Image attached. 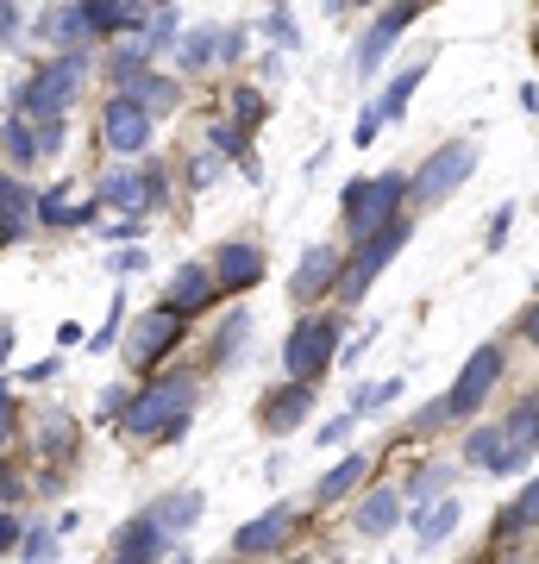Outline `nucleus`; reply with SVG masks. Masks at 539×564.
I'll return each mask as SVG.
<instances>
[{"label": "nucleus", "instance_id": "393cba45", "mask_svg": "<svg viewBox=\"0 0 539 564\" xmlns=\"http://www.w3.org/2000/svg\"><path fill=\"white\" fill-rule=\"evenodd\" d=\"M364 470H370V452H352V458H339V464H333V470H326V477H320L314 502H320V508H333V502H339V496H345V489H352V484H358V477H364Z\"/></svg>", "mask_w": 539, "mask_h": 564}, {"label": "nucleus", "instance_id": "c85d7f7f", "mask_svg": "<svg viewBox=\"0 0 539 564\" xmlns=\"http://www.w3.org/2000/svg\"><path fill=\"white\" fill-rule=\"evenodd\" d=\"M459 514H464V508L452 502V496H445V502H433V508H420V514H414V540H420V552H427V545H440L445 533L459 527Z\"/></svg>", "mask_w": 539, "mask_h": 564}, {"label": "nucleus", "instance_id": "39448f33", "mask_svg": "<svg viewBox=\"0 0 539 564\" xmlns=\"http://www.w3.org/2000/svg\"><path fill=\"white\" fill-rule=\"evenodd\" d=\"M502 364H508L502 345H477V351H471V364L459 370V383L445 389V414H452V421H471V414L489 402V389L502 383Z\"/></svg>", "mask_w": 539, "mask_h": 564}, {"label": "nucleus", "instance_id": "ddd939ff", "mask_svg": "<svg viewBox=\"0 0 539 564\" xmlns=\"http://www.w3.org/2000/svg\"><path fill=\"white\" fill-rule=\"evenodd\" d=\"M176 339H182V321L170 314V307L139 314V321H132V364H139V370H151L163 351H176Z\"/></svg>", "mask_w": 539, "mask_h": 564}, {"label": "nucleus", "instance_id": "864d4df0", "mask_svg": "<svg viewBox=\"0 0 539 564\" xmlns=\"http://www.w3.org/2000/svg\"><path fill=\"white\" fill-rule=\"evenodd\" d=\"M0 496H20V470L13 464H0Z\"/></svg>", "mask_w": 539, "mask_h": 564}, {"label": "nucleus", "instance_id": "8fccbe9b", "mask_svg": "<svg viewBox=\"0 0 539 564\" xmlns=\"http://www.w3.org/2000/svg\"><path fill=\"white\" fill-rule=\"evenodd\" d=\"M508 220H515V207H496V220H489V245L508 239Z\"/></svg>", "mask_w": 539, "mask_h": 564}, {"label": "nucleus", "instance_id": "de8ad7c7", "mask_svg": "<svg viewBox=\"0 0 539 564\" xmlns=\"http://www.w3.org/2000/svg\"><path fill=\"white\" fill-rule=\"evenodd\" d=\"M352 426H358V414H339V421H326V426H320V440H345Z\"/></svg>", "mask_w": 539, "mask_h": 564}, {"label": "nucleus", "instance_id": "79ce46f5", "mask_svg": "<svg viewBox=\"0 0 539 564\" xmlns=\"http://www.w3.org/2000/svg\"><path fill=\"white\" fill-rule=\"evenodd\" d=\"M120 307H126V295H120V302H114V314H107V326H100L95 339H88V345H95V351H107V345L120 339Z\"/></svg>", "mask_w": 539, "mask_h": 564}, {"label": "nucleus", "instance_id": "6e6552de", "mask_svg": "<svg viewBox=\"0 0 539 564\" xmlns=\"http://www.w3.org/2000/svg\"><path fill=\"white\" fill-rule=\"evenodd\" d=\"M207 276H214V289H220V295L258 289V282H263V251H258L251 239H233V245H220V251H214Z\"/></svg>", "mask_w": 539, "mask_h": 564}, {"label": "nucleus", "instance_id": "a211bd4d", "mask_svg": "<svg viewBox=\"0 0 539 564\" xmlns=\"http://www.w3.org/2000/svg\"><path fill=\"white\" fill-rule=\"evenodd\" d=\"M32 226H39V195H32L20 176H0V232L20 239V232H32Z\"/></svg>", "mask_w": 539, "mask_h": 564}, {"label": "nucleus", "instance_id": "3c124183", "mask_svg": "<svg viewBox=\"0 0 539 564\" xmlns=\"http://www.w3.org/2000/svg\"><path fill=\"white\" fill-rule=\"evenodd\" d=\"M132 270H144V251H120L114 258V276H132Z\"/></svg>", "mask_w": 539, "mask_h": 564}, {"label": "nucleus", "instance_id": "6ab92c4d", "mask_svg": "<svg viewBox=\"0 0 539 564\" xmlns=\"http://www.w3.org/2000/svg\"><path fill=\"white\" fill-rule=\"evenodd\" d=\"M95 207H120L126 220H139V214H151V207H144V176H139V170H107V176H100Z\"/></svg>", "mask_w": 539, "mask_h": 564}, {"label": "nucleus", "instance_id": "f8f14e48", "mask_svg": "<svg viewBox=\"0 0 539 564\" xmlns=\"http://www.w3.org/2000/svg\"><path fill=\"white\" fill-rule=\"evenodd\" d=\"M295 527L301 521L289 514V508H270V514H258V521H245L233 545H239V558H277L282 545L295 540Z\"/></svg>", "mask_w": 539, "mask_h": 564}, {"label": "nucleus", "instance_id": "1a4fd4ad", "mask_svg": "<svg viewBox=\"0 0 539 564\" xmlns=\"http://www.w3.org/2000/svg\"><path fill=\"white\" fill-rule=\"evenodd\" d=\"M100 139L114 144L120 158H132V151H144V144H151V113H144L132 95H114V101H107V113H100Z\"/></svg>", "mask_w": 539, "mask_h": 564}, {"label": "nucleus", "instance_id": "4be33fe9", "mask_svg": "<svg viewBox=\"0 0 539 564\" xmlns=\"http://www.w3.org/2000/svg\"><path fill=\"white\" fill-rule=\"evenodd\" d=\"M32 445H39V458H51V464L69 458V452H76V421H69V408H44Z\"/></svg>", "mask_w": 539, "mask_h": 564}, {"label": "nucleus", "instance_id": "7ed1b4c3", "mask_svg": "<svg viewBox=\"0 0 539 564\" xmlns=\"http://www.w3.org/2000/svg\"><path fill=\"white\" fill-rule=\"evenodd\" d=\"M471 170H477V144L471 139H452L445 151H433V158L420 163V176L408 182V207H440L445 195H459V182H471Z\"/></svg>", "mask_w": 539, "mask_h": 564}, {"label": "nucleus", "instance_id": "a19ab883", "mask_svg": "<svg viewBox=\"0 0 539 564\" xmlns=\"http://www.w3.org/2000/svg\"><path fill=\"white\" fill-rule=\"evenodd\" d=\"M445 421L452 414H445V395H440V402H427V414H414V433H440Z\"/></svg>", "mask_w": 539, "mask_h": 564}, {"label": "nucleus", "instance_id": "c756f323", "mask_svg": "<svg viewBox=\"0 0 539 564\" xmlns=\"http://www.w3.org/2000/svg\"><path fill=\"white\" fill-rule=\"evenodd\" d=\"M226 120L239 126L245 139H251V126L270 120V101H263V88H233V101H226Z\"/></svg>", "mask_w": 539, "mask_h": 564}, {"label": "nucleus", "instance_id": "5701e85b", "mask_svg": "<svg viewBox=\"0 0 539 564\" xmlns=\"http://www.w3.org/2000/svg\"><path fill=\"white\" fill-rule=\"evenodd\" d=\"M151 521L163 527V540H170V533H188V527L201 521V496H195V489H176V496H163V502L151 508Z\"/></svg>", "mask_w": 539, "mask_h": 564}, {"label": "nucleus", "instance_id": "473e14b6", "mask_svg": "<svg viewBox=\"0 0 539 564\" xmlns=\"http://www.w3.org/2000/svg\"><path fill=\"white\" fill-rule=\"evenodd\" d=\"M508 440H502V426H477L471 440H464V464H483V470H496Z\"/></svg>", "mask_w": 539, "mask_h": 564}, {"label": "nucleus", "instance_id": "f03ea898", "mask_svg": "<svg viewBox=\"0 0 539 564\" xmlns=\"http://www.w3.org/2000/svg\"><path fill=\"white\" fill-rule=\"evenodd\" d=\"M201 383L182 370V377H170V383H151L144 395H132V408H126V433L132 440H163V433H182V421H188V408H195Z\"/></svg>", "mask_w": 539, "mask_h": 564}, {"label": "nucleus", "instance_id": "c03bdc74", "mask_svg": "<svg viewBox=\"0 0 539 564\" xmlns=\"http://www.w3.org/2000/svg\"><path fill=\"white\" fill-rule=\"evenodd\" d=\"M214 176H220V163H214V151H201V158H195V170H188V182H195V188H207Z\"/></svg>", "mask_w": 539, "mask_h": 564}, {"label": "nucleus", "instance_id": "20e7f679", "mask_svg": "<svg viewBox=\"0 0 539 564\" xmlns=\"http://www.w3.org/2000/svg\"><path fill=\"white\" fill-rule=\"evenodd\" d=\"M333 345H339V321H320V314H301L295 333L282 339V370H289V383H314L326 358H333Z\"/></svg>", "mask_w": 539, "mask_h": 564}, {"label": "nucleus", "instance_id": "f3484780", "mask_svg": "<svg viewBox=\"0 0 539 564\" xmlns=\"http://www.w3.org/2000/svg\"><path fill=\"white\" fill-rule=\"evenodd\" d=\"M239 57V32L233 25H195L182 44V69H207V63H233Z\"/></svg>", "mask_w": 539, "mask_h": 564}, {"label": "nucleus", "instance_id": "0eeeda50", "mask_svg": "<svg viewBox=\"0 0 539 564\" xmlns=\"http://www.w3.org/2000/svg\"><path fill=\"white\" fill-rule=\"evenodd\" d=\"M401 202H408V176H377V182H364V202L345 214L352 220V232L358 239H370V232H382V226H396L401 220Z\"/></svg>", "mask_w": 539, "mask_h": 564}, {"label": "nucleus", "instance_id": "5fc2aeb1", "mask_svg": "<svg viewBox=\"0 0 539 564\" xmlns=\"http://www.w3.org/2000/svg\"><path fill=\"white\" fill-rule=\"evenodd\" d=\"M520 333H527V345H539V307H527V321H520Z\"/></svg>", "mask_w": 539, "mask_h": 564}, {"label": "nucleus", "instance_id": "bb28decb", "mask_svg": "<svg viewBox=\"0 0 539 564\" xmlns=\"http://www.w3.org/2000/svg\"><path fill=\"white\" fill-rule=\"evenodd\" d=\"M132 101H139L151 120H158V113H176V107H182V82H176V76H158V69H151V76L132 88Z\"/></svg>", "mask_w": 539, "mask_h": 564}, {"label": "nucleus", "instance_id": "2eb2a0df", "mask_svg": "<svg viewBox=\"0 0 539 564\" xmlns=\"http://www.w3.org/2000/svg\"><path fill=\"white\" fill-rule=\"evenodd\" d=\"M163 552H170V540H163V527L151 521V514H132V521L114 533V564H158Z\"/></svg>", "mask_w": 539, "mask_h": 564}, {"label": "nucleus", "instance_id": "4d7b16f0", "mask_svg": "<svg viewBox=\"0 0 539 564\" xmlns=\"http://www.w3.org/2000/svg\"><path fill=\"white\" fill-rule=\"evenodd\" d=\"M0 245H7V232H0Z\"/></svg>", "mask_w": 539, "mask_h": 564}, {"label": "nucleus", "instance_id": "423d86ee", "mask_svg": "<svg viewBox=\"0 0 539 564\" xmlns=\"http://www.w3.org/2000/svg\"><path fill=\"white\" fill-rule=\"evenodd\" d=\"M401 245H408V220H396V226H382V232H370V239H358V251H352V263H345V282H339L345 302H358L364 289L389 270V258H396Z\"/></svg>", "mask_w": 539, "mask_h": 564}, {"label": "nucleus", "instance_id": "09e8293b", "mask_svg": "<svg viewBox=\"0 0 539 564\" xmlns=\"http://www.w3.org/2000/svg\"><path fill=\"white\" fill-rule=\"evenodd\" d=\"M13 32H20V7H7V0H0V44L13 39Z\"/></svg>", "mask_w": 539, "mask_h": 564}, {"label": "nucleus", "instance_id": "aec40b11", "mask_svg": "<svg viewBox=\"0 0 539 564\" xmlns=\"http://www.w3.org/2000/svg\"><path fill=\"white\" fill-rule=\"evenodd\" d=\"M39 32L44 39H57L63 51H82V44L95 39V25H88V0H76V7H51L39 20Z\"/></svg>", "mask_w": 539, "mask_h": 564}, {"label": "nucleus", "instance_id": "ea45409f", "mask_svg": "<svg viewBox=\"0 0 539 564\" xmlns=\"http://www.w3.org/2000/svg\"><path fill=\"white\" fill-rule=\"evenodd\" d=\"M25 564H57V540L51 533H25Z\"/></svg>", "mask_w": 539, "mask_h": 564}, {"label": "nucleus", "instance_id": "dca6fc26", "mask_svg": "<svg viewBox=\"0 0 539 564\" xmlns=\"http://www.w3.org/2000/svg\"><path fill=\"white\" fill-rule=\"evenodd\" d=\"M207 302H214V276H207L201 263H182L176 276L163 282V307H170L176 321H188V314H201Z\"/></svg>", "mask_w": 539, "mask_h": 564}, {"label": "nucleus", "instance_id": "2f4dec72", "mask_svg": "<svg viewBox=\"0 0 539 564\" xmlns=\"http://www.w3.org/2000/svg\"><path fill=\"white\" fill-rule=\"evenodd\" d=\"M527 527H539V477L520 489L515 502H508V514L496 521V533H527Z\"/></svg>", "mask_w": 539, "mask_h": 564}, {"label": "nucleus", "instance_id": "c9c22d12", "mask_svg": "<svg viewBox=\"0 0 539 564\" xmlns=\"http://www.w3.org/2000/svg\"><path fill=\"white\" fill-rule=\"evenodd\" d=\"M214 144H220L226 158H239L245 170H251V139H245V132H239L233 120H214Z\"/></svg>", "mask_w": 539, "mask_h": 564}, {"label": "nucleus", "instance_id": "49530a36", "mask_svg": "<svg viewBox=\"0 0 539 564\" xmlns=\"http://www.w3.org/2000/svg\"><path fill=\"white\" fill-rule=\"evenodd\" d=\"M13 440V389L0 383V445Z\"/></svg>", "mask_w": 539, "mask_h": 564}, {"label": "nucleus", "instance_id": "37998d69", "mask_svg": "<svg viewBox=\"0 0 539 564\" xmlns=\"http://www.w3.org/2000/svg\"><path fill=\"white\" fill-rule=\"evenodd\" d=\"M126 408H132V389H107V395H100V414H107V421H114V414L126 421Z\"/></svg>", "mask_w": 539, "mask_h": 564}, {"label": "nucleus", "instance_id": "412c9836", "mask_svg": "<svg viewBox=\"0 0 539 564\" xmlns=\"http://www.w3.org/2000/svg\"><path fill=\"white\" fill-rule=\"evenodd\" d=\"M396 521H401V489H370L358 502V533L364 540H382V533H396Z\"/></svg>", "mask_w": 539, "mask_h": 564}, {"label": "nucleus", "instance_id": "f704fd0d", "mask_svg": "<svg viewBox=\"0 0 539 564\" xmlns=\"http://www.w3.org/2000/svg\"><path fill=\"white\" fill-rule=\"evenodd\" d=\"M445 484H452V470H445V464H427V470H414L408 496H414L420 508H433V502H445ZM420 508H414V514H420Z\"/></svg>", "mask_w": 539, "mask_h": 564}, {"label": "nucleus", "instance_id": "f257e3e1", "mask_svg": "<svg viewBox=\"0 0 539 564\" xmlns=\"http://www.w3.org/2000/svg\"><path fill=\"white\" fill-rule=\"evenodd\" d=\"M82 69H88V57L82 51H57L51 63H39L32 76L13 88V107H20V120L32 113V120H63L69 113V101H76V88H82Z\"/></svg>", "mask_w": 539, "mask_h": 564}, {"label": "nucleus", "instance_id": "4468645a", "mask_svg": "<svg viewBox=\"0 0 539 564\" xmlns=\"http://www.w3.org/2000/svg\"><path fill=\"white\" fill-rule=\"evenodd\" d=\"M339 282H345L339 251H333V245H308V251H301V270L289 276V295H295V302H314L320 289H339Z\"/></svg>", "mask_w": 539, "mask_h": 564}, {"label": "nucleus", "instance_id": "a878e982", "mask_svg": "<svg viewBox=\"0 0 539 564\" xmlns=\"http://www.w3.org/2000/svg\"><path fill=\"white\" fill-rule=\"evenodd\" d=\"M39 220L44 226H95V202H69V188L39 195Z\"/></svg>", "mask_w": 539, "mask_h": 564}, {"label": "nucleus", "instance_id": "9d476101", "mask_svg": "<svg viewBox=\"0 0 539 564\" xmlns=\"http://www.w3.org/2000/svg\"><path fill=\"white\" fill-rule=\"evenodd\" d=\"M414 20H420V0H401V7H389V13H382V20L358 39V76H364V82L382 69V51H389V44H396Z\"/></svg>", "mask_w": 539, "mask_h": 564}, {"label": "nucleus", "instance_id": "6e6d98bb", "mask_svg": "<svg viewBox=\"0 0 539 564\" xmlns=\"http://www.w3.org/2000/svg\"><path fill=\"white\" fill-rule=\"evenodd\" d=\"M7 351H13V326H0V364H7Z\"/></svg>", "mask_w": 539, "mask_h": 564}, {"label": "nucleus", "instance_id": "e433bc0d", "mask_svg": "<svg viewBox=\"0 0 539 564\" xmlns=\"http://www.w3.org/2000/svg\"><path fill=\"white\" fill-rule=\"evenodd\" d=\"M396 395H401V377H389V383H377V389H358V395H352V414L364 421V414H377V408L396 402Z\"/></svg>", "mask_w": 539, "mask_h": 564}, {"label": "nucleus", "instance_id": "72a5a7b5", "mask_svg": "<svg viewBox=\"0 0 539 564\" xmlns=\"http://www.w3.org/2000/svg\"><path fill=\"white\" fill-rule=\"evenodd\" d=\"M182 32L176 7H151V20H144V57H158V51H170V39Z\"/></svg>", "mask_w": 539, "mask_h": 564}, {"label": "nucleus", "instance_id": "7c9ffc66", "mask_svg": "<svg viewBox=\"0 0 539 564\" xmlns=\"http://www.w3.org/2000/svg\"><path fill=\"white\" fill-rule=\"evenodd\" d=\"M0 144H7V158H13V170H32V163H39V132H32V126H25L20 113L7 120V132H0Z\"/></svg>", "mask_w": 539, "mask_h": 564}, {"label": "nucleus", "instance_id": "a18cd8bd", "mask_svg": "<svg viewBox=\"0 0 539 564\" xmlns=\"http://www.w3.org/2000/svg\"><path fill=\"white\" fill-rule=\"evenodd\" d=\"M57 144H63V120H44V126H39V158H51Z\"/></svg>", "mask_w": 539, "mask_h": 564}, {"label": "nucleus", "instance_id": "cd10ccee", "mask_svg": "<svg viewBox=\"0 0 539 564\" xmlns=\"http://www.w3.org/2000/svg\"><path fill=\"white\" fill-rule=\"evenodd\" d=\"M420 76H427V57H414V63H408V69H401V76L389 82V95H382V101L370 107V113H377L382 126H389V120H401V113H408V95L420 88Z\"/></svg>", "mask_w": 539, "mask_h": 564}, {"label": "nucleus", "instance_id": "4c0bfd02", "mask_svg": "<svg viewBox=\"0 0 539 564\" xmlns=\"http://www.w3.org/2000/svg\"><path fill=\"white\" fill-rule=\"evenodd\" d=\"M245 333H251V321H245V314H233V321H226V333L214 339V358H220V364H239V345H245Z\"/></svg>", "mask_w": 539, "mask_h": 564}, {"label": "nucleus", "instance_id": "603ef678", "mask_svg": "<svg viewBox=\"0 0 539 564\" xmlns=\"http://www.w3.org/2000/svg\"><path fill=\"white\" fill-rule=\"evenodd\" d=\"M7 545H20V514H0V552Z\"/></svg>", "mask_w": 539, "mask_h": 564}, {"label": "nucleus", "instance_id": "b1692460", "mask_svg": "<svg viewBox=\"0 0 539 564\" xmlns=\"http://www.w3.org/2000/svg\"><path fill=\"white\" fill-rule=\"evenodd\" d=\"M502 440H508V452L515 458H527V452H539V395H527V402L508 414V426H502Z\"/></svg>", "mask_w": 539, "mask_h": 564}, {"label": "nucleus", "instance_id": "9b49d317", "mask_svg": "<svg viewBox=\"0 0 539 564\" xmlns=\"http://www.w3.org/2000/svg\"><path fill=\"white\" fill-rule=\"evenodd\" d=\"M308 408H314V383H282L263 395L258 408V426L270 433V440H282V433H295L301 421H308Z\"/></svg>", "mask_w": 539, "mask_h": 564}, {"label": "nucleus", "instance_id": "13d9d810", "mask_svg": "<svg viewBox=\"0 0 539 564\" xmlns=\"http://www.w3.org/2000/svg\"><path fill=\"white\" fill-rule=\"evenodd\" d=\"M214 564H220V558H214Z\"/></svg>", "mask_w": 539, "mask_h": 564}, {"label": "nucleus", "instance_id": "58836bf2", "mask_svg": "<svg viewBox=\"0 0 539 564\" xmlns=\"http://www.w3.org/2000/svg\"><path fill=\"white\" fill-rule=\"evenodd\" d=\"M263 32H270V39H277L282 51H295V44H301L295 20H289V13H282V7H277V13H270V20H263Z\"/></svg>", "mask_w": 539, "mask_h": 564}]
</instances>
